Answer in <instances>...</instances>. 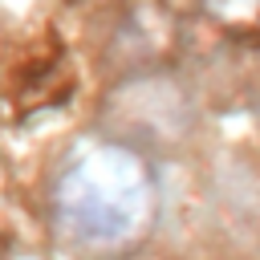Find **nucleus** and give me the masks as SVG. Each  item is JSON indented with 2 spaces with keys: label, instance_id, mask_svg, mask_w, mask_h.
<instances>
[{
  "label": "nucleus",
  "instance_id": "f257e3e1",
  "mask_svg": "<svg viewBox=\"0 0 260 260\" xmlns=\"http://www.w3.org/2000/svg\"><path fill=\"white\" fill-rule=\"evenodd\" d=\"M57 228L81 248H126L154 215V183L142 158L98 146L77 158L53 191Z\"/></svg>",
  "mask_w": 260,
  "mask_h": 260
}]
</instances>
